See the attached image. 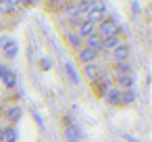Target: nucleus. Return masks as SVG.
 <instances>
[{"mask_svg": "<svg viewBox=\"0 0 152 142\" xmlns=\"http://www.w3.org/2000/svg\"><path fill=\"white\" fill-rule=\"evenodd\" d=\"M2 48H4V57H7V59H13V57L17 54V44H15L13 40H9L7 44H2Z\"/></svg>", "mask_w": 152, "mask_h": 142, "instance_id": "obj_20", "label": "nucleus"}, {"mask_svg": "<svg viewBox=\"0 0 152 142\" xmlns=\"http://www.w3.org/2000/svg\"><path fill=\"white\" fill-rule=\"evenodd\" d=\"M2 115H4V104L0 102V121H2Z\"/></svg>", "mask_w": 152, "mask_h": 142, "instance_id": "obj_22", "label": "nucleus"}, {"mask_svg": "<svg viewBox=\"0 0 152 142\" xmlns=\"http://www.w3.org/2000/svg\"><path fill=\"white\" fill-rule=\"evenodd\" d=\"M102 100H104L108 107H121V92H119L115 86H110V88L104 92Z\"/></svg>", "mask_w": 152, "mask_h": 142, "instance_id": "obj_10", "label": "nucleus"}, {"mask_svg": "<svg viewBox=\"0 0 152 142\" xmlns=\"http://www.w3.org/2000/svg\"><path fill=\"white\" fill-rule=\"evenodd\" d=\"M83 46H86V48H90L92 52L100 54V52H102V38H100V36L94 32L92 36H88V38L83 40Z\"/></svg>", "mask_w": 152, "mask_h": 142, "instance_id": "obj_12", "label": "nucleus"}, {"mask_svg": "<svg viewBox=\"0 0 152 142\" xmlns=\"http://www.w3.org/2000/svg\"><path fill=\"white\" fill-rule=\"evenodd\" d=\"M135 102H137V92L133 88L121 92V107H129V104H135Z\"/></svg>", "mask_w": 152, "mask_h": 142, "instance_id": "obj_17", "label": "nucleus"}, {"mask_svg": "<svg viewBox=\"0 0 152 142\" xmlns=\"http://www.w3.org/2000/svg\"><path fill=\"white\" fill-rule=\"evenodd\" d=\"M17 140V132L13 125H4L2 132H0V142H15Z\"/></svg>", "mask_w": 152, "mask_h": 142, "instance_id": "obj_19", "label": "nucleus"}, {"mask_svg": "<svg viewBox=\"0 0 152 142\" xmlns=\"http://www.w3.org/2000/svg\"><path fill=\"white\" fill-rule=\"evenodd\" d=\"M104 17H106V7H104L102 2H94V7L86 13V17H83V19H86L90 25H94V27H96L98 23H102V19H104Z\"/></svg>", "mask_w": 152, "mask_h": 142, "instance_id": "obj_2", "label": "nucleus"}, {"mask_svg": "<svg viewBox=\"0 0 152 142\" xmlns=\"http://www.w3.org/2000/svg\"><path fill=\"white\" fill-rule=\"evenodd\" d=\"M110 57H113V63H127L129 57H131V48H129V44L123 42L121 46H117V48L110 52Z\"/></svg>", "mask_w": 152, "mask_h": 142, "instance_id": "obj_7", "label": "nucleus"}, {"mask_svg": "<svg viewBox=\"0 0 152 142\" xmlns=\"http://www.w3.org/2000/svg\"><path fill=\"white\" fill-rule=\"evenodd\" d=\"M0 132H2V127H0Z\"/></svg>", "mask_w": 152, "mask_h": 142, "instance_id": "obj_24", "label": "nucleus"}, {"mask_svg": "<svg viewBox=\"0 0 152 142\" xmlns=\"http://www.w3.org/2000/svg\"><path fill=\"white\" fill-rule=\"evenodd\" d=\"M113 69H115V75H133V67L131 63H113Z\"/></svg>", "mask_w": 152, "mask_h": 142, "instance_id": "obj_18", "label": "nucleus"}, {"mask_svg": "<svg viewBox=\"0 0 152 142\" xmlns=\"http://www.w3.org/2000/svg\"><path fill=\"white\" fill-rule=\"evenodd\" d=\"M61 36H63V42H65L73 52H77V50L83 46V40H81L73 29H61Z\"/></svg>", "mask_w": 152, "mask_h": 142, "instance_id": "obj_4", "label": "nucleus"}, {"mask_svg": "<svg viewBox=\"0 0 152 142\" xmlns=\"http://www.w3.org/2000/svg\"><path fill=\"white\" fill-rule=\"evenodd\" d=\"M17 7H19V2H13V0H0V19L9 17L11 13H15Z\"/></svg>", "mask_w": 152, "mask_h": 142, "instance_id": "obj_16", "label": "nucleus"}, {"mask_svg": "<svg viewBox=\"0 0 152 142\" xmlns=\"http://www.w3.org/2000/svg\"><path fill=\"white\" fill-rule=\"evenodd\" d=\"M119 92H125V90H131L133 88V75H115L113 82H110Z\"/></svg>", "mask_w": 152, "mask_h": 142, "instance_id": "obj_9", "label": "nucleus"}, {"mask_svg": "<svg viewBox=\"0 0 152 142\" xmlns=\"http://www.w3.org/2000/svg\"><path fill=\"white\" fill-rule=\"evenodd\" d=\"M0 82H2V86L7 90H15L17 88V75L9 67H4V65H0Z\"/></svg>", "mask_w": 152, "mask_h": 142, "instance_id": "obj_6", "label": "nucleus"}, {"mask_svg": "<svg viewBox=\"0 0 152 142\" xmlns=\"http://www.w3.org/2000/svg\"><path fill=\"white\" fill-rule=\"evenodd\" d=\"M2 29H4V21H2V19H0V32H2Z\"/></svg>", "mask_w": 152, "mask_h": 142, "instance_id": "obj_23", "label": "nucleus"}, {"mask_svg": "<svg viewBox=\"0 0 152 142\" xmlns=\"http://www.w3.org/2000/svg\"><path fill=\"white\" fill-rule=\"evenodd\" d=\"M73 32H75V34H77V36L81 38V40H86L88 36H92V34L96 32V27H94V25H90V23H88L86 19H81V21H79V23L75 25V29H73Z\"/></svg>", "mask_w": 152, "mask_h": 142, "instance_id": "obj_13", "label": "nucleus"}, {"mask_svg": "<svg viewBox=\"0 0 152 142\" xmlns=\"http://www.w3.org/2000/svg\"><path fill=\"white\" fill-rule=\"evenodd\" d=\"M79 69H81V75L86 77L88 84H94V82H98V79L104 75L98 63H90V65H83V67H79Z\"/></svg>", "mask_w": 152, "mask_h": 142, "instance_id": "obj_3", "label": "nucleus"}, {"mask_svg": "<svg viewBox=\"0 0 152 142\" xmlns=\"http://www.w3.org/2000/svg\"><path fill=\"white\" fill-rule=\"evenodd\" d=\"M96 34L102 38V40H106V38H113V36H119V34H123L121 32V27H119V23L113 19V17H104L102 19V23H98L96 25Z\"/></svg>", "mask_w": 152, "mask_h": 142, "instance_id": "obj_1", "label": "nucleus"}, {"mask_svg": "<svg viewBox=\"0 0 152 142\" xmlns=\"http://www.w3.org/2000/svg\"><path fill=\"white\" fill-rule=\"evenodd\" d=\"M2 119L7 121V125H13V127H15V123L21 119V107H19V104L4 107V115H2Z\"/></svg>", "mask_w": 152, "mask_h": 142, "instance_id": "obj_8", "label": "nucleus"}, {"mask_svg": "<svg viewBox=\"0 0 152 142\" xmlns=\"http://www.w3.org/2000/svg\"><path fill=\"white\" fill-rule=\"evenodd\" d=\"M65 71H67V77H69V79H71V84H79V77H77V75H75V71H73V67H71V65H69V63H67V65H65Z\"/></svg>", "mask_w": 152, "mask_h": 142, "instance_id": "obj_21", "label": "nucleus"}, {"mask_svg": "<svg viewBox=\"0 0 152 142\" xmlns=\"http://www.w3.org/2000/svg\"><path fill=\"white\" fill-rule=\"evenodd\" d=\"M63 138H65V142H79V140H81L79 127L73 125V123H65V127H63Z\"/></svg>", "mask_w": 152, "mask_h": 142, "instance_id": "obj_11", "label": "nucleus"}, {"mask_svg": "<svg viewBox=\"0 0 152 142\" xmlns=\"http://www.w3.org/2000/svg\"><path fill=\"white\" fill-rule=\"evenodd\" d=\"M75 54V61L79 63V67H83V65H90V63H96L98 61V57L100 54H96V52H92L90 48H86V46H81L77 52H73Z\"/></svg>", "mask_w": 152, "mask_h": 142, "instance_id": "obj_5", "label": "nucleus"}, {"mask_svg": "<svg viewBox=\"0 0 152 142\" xmlns=\"http://www.w3.org/2000/svg\"><path fill=\"white\" fill-rule=\"evenodd\" d=\"M125 42V38H123V34H119V36H113V38H106V40H102V52H113L117 46H121Z\"/></svg>", "mask_w": 152, "mask_h": 142, "instance_id": "obj_14", "label": "nucleus"}, {"mask_svg": "<svg viewBox=\"0 0 152 142\" xmlns=\"http://www.w3.org/2000/svg\"><path fill=\"white\" fill-rule=\"evenodd\" d=\"M90 86H92V90L96 92V96H98V98H102V96H104V92H106L113 84H110V79H108V77H104V75H102L98 82H94V84H90Z\"/></svg>", "mask_w": 152, "mask_h": 142, "instance_id": "obj_15", "label": "nucleus"}]
</instances>
